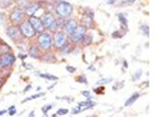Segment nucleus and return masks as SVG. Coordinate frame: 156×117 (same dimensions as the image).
Segmentation results:
<instances>
[{
	"instance_id": "e433bc0d",
	"label": "nucleus",
	"mask_w": 156,
	"mask_h": 117,
	"mask_svg": "<svg viewBox=\"0 0 156 117\" xmlns=\"http://www.w3.org/2000/svg\"><path fill=\"white\" fill-rule=\"evenodd\" d=\"M81 94L83 95L84 97H86V98H91L92 96H91V92L90 91H88V90H84V91H82L81 92Z\"/></svg>"
},
{
	"instance_id": "dca6fc26",
	"label": "nucleus",
	"mask_w": 156,
	"mask_h": 117,
	"mask_svg": "<svg viewBox=\"0 0 156 117\" xmlns=\"http://www.w3.org/2000/svg\"><path fill=\"white\" fill-rule=\"evenodd\" d=\"M42 61L44 62H52L56 61V57L53 53L48 52V53H47V54H44V56H42Z\"/></svg>"
},
{
	"instance_id": "09e8293b",
	"label": "nucleus",
	"mask_w": 156,
	"mask_h": 117,
	"mask_svg": "<svg viewBox=\"0 0 156 117\" xmlns=\"http://www.w3.org/2000/svg\"><path fill=\"white\" fill-rule=\"evenodd\" d=\"M4 16V13H0V17H1V16Z\"/></svg>"
},
{
	"instance_id": "72a5a7b5",
	"label": "nucleus",
	"mask_w": 156,
	"mask_h": 117,
	"mask_svg": "<svg viewBox=\"0 0 156 117\" xmlns=\"http://www.w3.org/2000/svg\"><path fill=\"white\" fill-rule=\"evenodd\" d=\"M105 90V87L103 86H101V87H98L97 88H94V92L97 94H102L103 93V91Z\"/></svg>"
},
{
	"instance_id": "4468645a",
	"label": "nucleus",
	"mask_w": 156,
	"mask_h": 117,
	"mask_svg": "<svg viewBox=\"0 0 156 117\" xmlns=\"http://www.w3.org/2000/svg\"><path fill=\"white\" fill-rule=\"evenodd\" d=\"M140 97V93L139 92H134V93L131 95V96L127 99L125 103V107H130V106H132L134 103H135L138 99Z\"/></svg>"
},
{
	"instance_id": "f03ea898",
	"label": "nucleus",
	"mask_w": 156,
	"mask_h": 117,
	"mask_svg": "<svg viewBox=\"0 0 156 117\" xmlns=\"http://www.w3.org/2000/svg\"><path fill=\"white\" fill-rule=\"evenodd\" d=\"M38 46L42 50L48 51L53 46V37L47 32H42L38 36Z\"/></svg>"
},
{
	"instance_id": "f704fd0d",
	"label": "nucleus",
	"mask_w": 156,
	"mask_h": 117,
	"mask_svg": "<svg viewBox=\"0 0 156 117\" xmlns=\"http://www.w3.org/2000/svg\"><path fill=\"white\" fill-rule=\"evenodd\" d=\"M66 69H67V71L69 72V73H74V72L76 71V68H75V67L72 66V65H67Z\"/></svg>"
},
{
	"instance_id": "c756f323",
	"label": "nucleus",
	"mask_w": 156,
	"mask_h": 117,
	"mask_svg": "<svg viewBox=\"0 0 156 117\" xmlns=\"http://www.w3.org/2000/svg\"><path fill=\"white\" fill-rule=\"evenodd\" d=\"M68 112H69V109L68 108H59L58 111H57V113L56 114L57 115H66V114H68Z\"/></svg>"
},
{
	"instance_id": "58836bf2",
	"label": "nucleus",
	"mask_w": 156,
	"mask_h": 117,
	"mask_svg": "<svg viewBox=\"0 0 156 117\" xmlns=\"http://www.w3.org/2000/svg\"><path fill=\"white\" fill-rule=\"evenodd\" d=\"M26 57H27V55H24V54H22V53H19V58L21 59V60H24Z\"/></svg>"
},
{
	"instance_id": "9d476101",
	"label": "nucleus",
	"mask_w": 156,
	"mask_h": 117,
	"mask_svg": "<svg viewBox=\"0 0 156 117\" xmlns=\"http://www.w3.org/2000/svg\"><path fill=\"white\" fill-rule=\"evenodd\" d=\"M28 22L31 24V26L33 27V29L36 31V33H42V32H44V28L42 23V19L39 16H30L29 17H28Z\"/></svg>"
},
{
	"instance_id": "a878e982",
	"label": "nucleus",
	"mask_w": 156,
	"mask_h": 117,
	"mask_svg": "<svg viewBox=\"0 0 156 117\" xmlns=\"http://www.w3.org/2000/svg\"><path fill=\"white\" fill-rule=\"evenodd\" d=\"M141 33L144 35V36H148L150 35V27L147 25H142L140 27Z\"/></svg>"
},
{
	"instance_id": "473e14b6",
	"label": "nucleus",
	"mask_w": 156,
	"mask_h": 117,
	"mask_svg": "<svg viewBox=\"0 0 156 117\" xmlns=\"http://www.w3.org/2000/svg\"><path fill=\"white\" fill-rule=\"evenodd\" d=\"M52 107H53V105H47V106H44V107H42V112L44 113V114H47V111H50V109L52 108Z\"/></svg>"
},
{
	"instance_id": "0eeeda50",
	"label": "nucleus",
	"mask_w": 156,
	"mask_h": 117,
	"mask_svg": "<svg viewBox=\"0 0 156 117\" xmlns=\"http://www.w3.org/2000/svg\"><path fill=\"white\" fill-rule=\"evenodd\" d=\"M85 35H86V27H85V25H78L76 30L69 36L70 41L73 42V43H78V42L82 41Z\"/></svg>"
},
{
	"instance_id": "4c0bfd02",
	"label": "nucleus",
	"mask_w": 156,
	"mask_h": 117,
	"mask_svg": "<svg viewBox=\"0 0 156 117\" xmlns=\"http://www.w3.org/2000/svg\"><path fill=\"white\" fill-rule=\"evenodd\" d=\"M23 66L24 67H25V68H27V69H33V65H30V63H28V65H27V63H25V62H23Z\"/></svg>"
},
{
	"instance_id": "cd10ccee",
	"label": "nucleus",
	"mask_w": 156,
	"mask_h": 117,
	"mask_svg": "<svg viewBox=\"0 0 156 117\" xmlns=\"http://www.w3.org/2000/svg\"><path fill=\"white\" fill-rule=\"evenodd\" d=\"M85 16L86 17H89V18H94V12H93V10H91V9H85Z\"/></svg>"
},
{
	"instance_id": "f257e3e1",
	"label": "nucleus",
	"mask_w": 156,
	"mask_h": 117,
	"mask_svg": "<svg viewBox=\"0 0 156 117\" xmlns=\"http://www.w3.org/2000/svg\"><path fill=\"white\" fill-rule=\"evenodd\" d=\"M55 13L59 17H62L64 19H67L72 16L73 12V6L69 2L65 0H60L54 7Z\"/></svg>"
},
{
	"instance_id": "5701e85b",
	"label": "nucleus",
	"mask_w": 156,
	"mask_h": 117,
	"mask_svg": "<svg viewBox=\"0 0 156 117\" xmlns=\"http://www.w3.org/2000/svg\"><path fill=\"white\" fill-rule=\"evenodd\" d=\"M142 74H143V70H142V69H139L138 71H136V72L132 75V81H133V82L139 81V80L141 79V77H142Z\"/></svg>"
},
{
	"instance_id": "c9c22d12",
	"label": "nucleus",
	"mask_w": 156,
	"mask_h": 117,
	"mask_svg": "<svg viewBox=\"0 0 156 117\" xmlns=\"http://www.w3.org/2000/svg\"><path fill=\"white\" fill-rule=\"evenodd\" d=\"M123 84H125V82H120V83H118L117 84L118 86H116V87H113V89L114 90H119V89H120V88H122L123 87Z\"/></svg>"
},
{
	"instance_id": "a211bd4d",
	"label": "nucleus",
	"mask_w": 156,
	"mask_h": 117,
	"mask_svg": "<svg viewBox=\"0 0 156 117\" xmlns=\"http://www.w3.org/2000/svg\"><path fill=\"white\" fill-rule=\"evenodd\" d=\"M14 0H0V9H8L14 4Z\"/></svg>"
},
{
	"instance_id": "a19ab883",
	"label": "nucleus",
	"mask_w": 156,
	"mask_h": 117,
	"mask_svg": "<svg viewBox=\"0 0 156 117\" xmlns=\"http://www.w3.org/2000/svg\"><path fill=\"white\" fill-rule=\"evenodd\" d=\"M28 117H36V115H35V111H32L29 113V115H28Z\"/></svg>"
},
{
	"instance_id": "2f4dec72",
	"label": "nucleus",
	"mask_w": 156,
	"mask_h": 117,
	"mask_svg": "<svg viewBox=\"0 0 156 117\" xmlns=\"http://www.w3.org/2000/svg\"><path fill=\"white\" fill-rule=\"evenodd\" d=\"M123 35L125 34L120 33V31H115L114 33L112 34V37H113V38H120L123 37Z\"/></svg>"
},
{
	"instance_id": "2eb2a0df",
	"label": "nucleus",
	"mask_w": 156,
	"mask_h": 117,
	"mask_svg": "<svg viewBox=\"0 0 156 117\" xmlns=\"http://www.w3.org/2000/svg\"><path fill=\"white\" fill-rule=\"evenodd\" d=\"M118 18H119V21H120V25H122V29L125 31H127V27H128V20H127L125 16L123 15V13H119Z\"/></svg>"
},
{
	"instance_id": "f8f14e48",
	"label": "nucleus",
	"mask_w": 156,
	"mask_h": 117,
	"mask_svg": "<svg viewBox=\"0 0 156 117\" xmlns=\"http://www.w3.org/2000/svg\"><path fill=\"white\" fill-rule=\"evenodd\" d=\"M42 8V5L39 2H32L29 3L25 8H24V13H25L26 16H35L39 10Z\"/></svg>"
},
{
	"instance_id": "20e7f679",
	"label": "nucleus",
	"mask_w": 156,
	"mask_h": 117,
	"mask_svg": "<svg viewBox=\"0 0 156 117\" xmlns=\"http://www.w3.org/2000/svg\"><path fill=\"white\" fill-rule=\"evenodd\" d=\"M68 36L63 31L55 32L53 36V46L56 49H62L64 46L68 43Z\"/></svg>"
},
{
	"instance_id": "ea45409f",
	"label": "nucleus",
	"mask_w": 156,
	"mask_h": 117,
	"mask_svg": "<svg viewBox=\"0 0 156 117\" xmlns=\"http://www.w3.org/2000/svg\"><path fill=\"white\" fill-rule=\"evenodd\" d=\"M31 87H31V84H29V86H27V87L23 89V92H24V93H25V92H27L28 90H30V89H31Z\"/></svg>"
},
{
	"instance_id": "6e6552de",
	"label": "nucleus",
	"mask_w": 156,
	"mask_h": 117,
	"mask_svg": "<svg viewBox=\"0 0 156 117\" xmlns=\"http://www.w3.org/2000/svg\"><path fill=\"white\" fill-rule=\"evenodd\" d=\"M16 56L10 52L0 55V67L1 68H6V67L12 66L16 62Z\"/></svg>"
},
{
	"instance_id": "412c9836",
	"label": "nucleus",
	"mask_w": 156,
	"mask_h": 117,
	"mask_svg": "<svg viewBox=\"0 0 156 117\" xmlns=\"http://www.w3.org/2000/svg\"><path fill=\"white\" fill-rule=\"evenodd\" d=\"M16 3L17 8L24 10V8L29 4V0H16Z\"/></svg>"
},
{
	"instance_id": "9b49d317",
	"label": "nucleus",
	"mask_w": 156,
	"mask_h": 117,
	"mask_svg": "<svg viewBox=\"0 0 156 117\" xmlns=\"http://www.w3.org/2000/svg\"><path fill=\"white\" fill-rule=\"evenodd\" d=\"M63 27H64V32H65V34L70 36V35L76 30V28L78 27V24L74 19H69V20L65 21V24H64Z\"/></svg>"
},
{
	"instance_id": "a18cd8bd",
	"label": "nucleus",
	"mask_w": 156,
	"mask_h": 117,
	"mask_svg": "<svg viewBox=\"0 0 156 117\" xmlns=\"http://www.w3.org/2000/svg\"><path fill=\"white\" fill-rule=\"evenodd\" d=\"M125 1L126 3H134V2H136V0H125Z\"/></svg>"
},
{
	"instance_id": "aec40b11",
	"label": "nucleus",
	"mask_w": 156,
	"mask_h": 117,
	"mask_svg": "<svg viewBox=\"0 0 156 117\" xmlns=\"http://www.w3.org/2000/svg\"><path fill=\"white\" fill-rule=\"evenodd\" d=\"M92 42H93V36L92 35H85L83 40H82V43L84 46H89Z\"/></svg>"
},
{
	"instance_id": "8fccbe9b",
	"label": "nucleus",
	"mask_w": 156,
	"mask_h": 117,
	"mask_svg": "<svg viewBox=\"0 0 156 117\" xmlns=\"http://www.w3.org/2000/svg\"><path fill=\"white\" fill-rule=\"evenodd\" d=\"M90 117H97V116H94H94H90Z\"/></svg>"
},
{
	"instance_id": "f3484780",
	"label": "nucleus",
	"mask_w": 156,
	"mask_h": 117,
	"mask_svg": "<svg viewBox=\"0 0 156 117\" xmlns=\"http://www.w3.org/2000/svg\"><path fill=\"white\" fill-rule=\"evenodd\" d=\"M72 51H73V46L72 44H69V43H67L61 49V55L62 56H67V55L70 54V53H72Z\"/></svg>"
},
{
	"instance_id": "c03bdc74",
	"label": "nucleus",
	"mask_w": 156,
	"mask_h": 117,
	"mask_svg": "<svg viewBox=\"0 0 156 117\" xmlns=\"http://www.w3.org/2000/svg\"><path fill=\"white\" fill-rule=\"evenodd\" d=\"M7 111H7V109H3V111H0V116L3 115V114H5V113H6Z\"/></svg>"
},
{
	"instance_id": "423d86ee",
	"label": "nucleus",
	"mask_w": 156,
	"mask_h": 117,
	"mask_svg": "<svg viewBox=\"0 0 156 117\" xmlns=\"http://www.w3.org/2000/svg\"><path fill=\"white\" fill-rule=\"evenodd\" d=\"M25 16L26 15H25V13H24V10L20 9V8H17V7H16V8H15L12 11V12L10 13L9 18L13 23L19 24L24 20V17H25Z\"/></svg>"
},
{
	"instance_id": "7c9ffc66",
	"label": "nucleus",
	"mask_w": 156,
	"mask_h": 117,
	"mask_svg": "<svg viewBox=\"0 0 156 117\" xmlns=\"http://www.w3.org/2000/svg\"><path fill=\"white\" fill-rule=\"evenodd\" d=\"M8 112H9V115H10V116L15 115L16 113V109L15 106H11V107L8 108Z\"/></svg>"
},
{
	"instance_id": "39448f33",
	"label": "nucleus",
	"mask_w": 156,
	"mask_h": 117,
	"mask_svg": "<svg viewBox=\"0 0 156 117\" xmlns=\"http://www.w3.org/2000/svg\"><path fill=\"white\" fill-rule=\"evenodd\" d=\"M19 30L21 32V35L26 38H31L36 36V31L33 29V27L31 26V24L27 21H22L21 23H19Z\"/></svg>"
},
{
	"instance_id": "79ce46f5",
	"label": "nucleus",
	"mask_w": 156,
	"mask_h": 117,
	"mask_svg": "<svg viewBox=\"0 0 156 117\" xmlns=\"http://www.w3.org/2000/svg\"><path fill=\"white\" fill-rule=\"evenodd\" d=\"M88 69L89 70H91V71H95V68H94V65H90L88 67Z\"/></svg>"
},
{
	"instance_id": "7ed1b4c3",
	"label": "nucleus",
	"mask_w": 156,
	"mask_h": 117,
	"mask_svg": "<svg viewBox=\"0 0 156 117\" xmlns=\"http://www.w3.org/2000/svg\"><path fill=\"white\" fill-rule=\"evenodd\" d=\"M42 23L44 29L54 32L56 30V17L52 13H45L42 18Z\"/></svg>"
},
{
	"instance_id": "ddd939ff",
	"label": "nucleus",
	"mask_w": 156,
	"mask_h": 117,
	"mask_svg": "<svg viewBox=\"0 0 156 117\" xmlns=\"http://www.w3.org/2000/svg\"><path fill=\"white\" fill-rule=\"evenodd\" d=\"M28 55H29L31 58L39 59L41 56V49L39 48L38 45L32 44V45H30L29 50H28Z\"/></svg>"
},
{
	"instance_id": "1a4fd4ad",
	"label": "nucleus",
	"mask_w": 156,
	"mask_h": 117,
	"mask_svg": "<svg viewBox=\"0 0 156 117\" xmlns=\"http://www.w3.org/2000/svg\"><path fill=\"white\" fill-rule=\"evenodd\" d=\"M6 35L8 36L11 40L14 41H19L20 40L21 37V32L19 30V27L16 25H11L6 29Z\"/></svg>"
},
{
	"instance_id": "4be33fe9",
	"label": "nucleus",
	"mask_w": 156,
	"mask_h": 117,
	"mask_svg": "<svg viewBox=\"0 0 156 117\" xmlns=\"http://www.w3.org/2000/svg\"><path fill=\"white\" fill-rule=\"evenodd\" d=\"M44 92H41V93H37V94H34V95H32V96H30V97H27V98H25L24 100L21 102L22 104H24V103H26V102H28V101H31V100H33V99H37V98H40V97H42V96H44Z\"/></svg>"
},
{
	"instance_id": "393cba45",
	"label": "nucleus",
	"mask_w": 156,
	"mask_h": 117,
	"mask_svg": "<svg viewBox=\"0 0 156 117\" xmlns=\"http://www.w3.org/2000/svg\"><path fill=\"white\" fill-rule=\"evenodd\" d=\"M11 51V48L9 47V45L4 44V45H0V55L6 54Z\"/></svg>"
},
{
	"instance_id": "37998d69",
	"label": "nucleus",
	"mask_w": 156,
	"mask_h": 117,
	"mask_svg": "<svg viewBox=\"0 0 156 117\" xmlns=\"http://www.w3.org/2000/svg\"><path fill=\"white\" fill-rule=\"evenodd\" d=\"M115 2H116V0H109V1H107V4L112 5V4H115Z\"/></svg>"
},
{
	"instance_id": "49530a36",
	"label": "nucleus",
	"mask_w": 156,
	"mask_h": 117,
	"mask_svg": "<svg viewBox=\"0 0 156 117\" xmlns=\"http://www.w3.org/2000/svg\"><path fill=\"white\" fill-rule=\"evenodd\" d=\"M123 66H125V68H126V67H128V65H127V62H126V61L123 62Z\"/></svg>"
},
{
	"instance_id": "b1692460",
	"label": "nucleus",
	"mask_w": 156,
	"mask_h": 117,
	"mask_svg": "<svg viewBox=\"0 0 156 117\" xmlns=\"http://www.w3.org/2000/svg\"><path fill=\"white\" fill-rule=\"evenodd\" d=\"M112 81H113L112 78H101L100 80L97 82V84H98V86H102V84H106L111 83Z\"/></svg>"
},
{
	"instance_id": "6ab92c4d",
	"label": "nucleus",
	"mask_w": 156,
	"mask_h": 117,
	"mask_svg": "<svg viewBox=\"0 0 156 117\" xmlns=\"http://www.w3.org/2000/svg\"><path fill=\"white\" fill-rule=\"evenodd\" d=\"M39 75H40V77L42 78V79H45L48 81H58V79H59L58 77L51 75V74H48V73H40Z\"/></svg>"
},
{
	"instance_id": "de8ad7c7",
	"label": "nucleus",
	"mask_w": 156,
	"mask_h": 117,
	"mask_svg": "<svg viewBox=\"0 0 156 117\" xmlns=\"http://www.w3.org/2000/svg\"><path fill=\"white\" fill-rule=\"evenodd\" d=\"M51 117H59V115H57V114H53Z\"/></svg>"
},
{
	"instance_id": "c85d7f7f",
	"label": "nucleus",
	"mask_w": 156,
	"mask_h": 117,
	"mask_svg": "<svg viewBox=\"0 0 156 117\" xmlns=\"http://www.w3.org/2000/svg\"><path fill=\"white\" fill-rule=\"evenodd\" d=\"M77 83L79 84H88V81H87V78L86 76H80L77 78Z\"/></svg>"
},
{
	"instance_id": "bb28decb",
	"label": "nucleus",
	"mask_w": 156,
	"mask_h": 117,
	"mask_svg": "<svg viewBox=\"0 0 156 117\" xmlns=\"http://www.w3.org/2000/svg\"><path fill=\"white\" fill-rule=\"evenodd\" d=\"M65 21L66 19L62 18V17H57L56 18V28H60V27H63L64 24H65Z\"/></svg>"
}]
</instances>
